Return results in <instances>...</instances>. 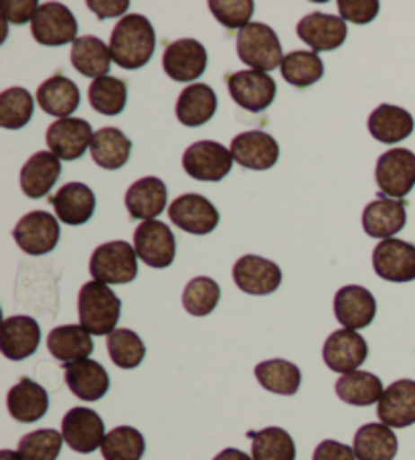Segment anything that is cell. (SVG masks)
I'll return each mask as SVG.
<instances>
[{
    "mask_svg": "<svg viewBox=\"0 0 415 460\" xmlns=\"http://www.w3.org/2000/svg\"><path fill=\"white\" fill-rule=\"evenodd\" d=\"M366 355H369L366 341L357 331L349 329L334 331L324 341L322 347V359L326 367L342 376L358 371V367L365 363Z\"/></svg>",
    "mask_w": 415,
    "mask_h": 460,
    "instance_id": "cell-13",
    "label": "cell"
},
{
    "mask_svg": "<svg viewBox=\"0 0 415 460\" xmlns=\"http://www.w3.org/2000/svg\"><path fill=\"white\" fill-rule=\"evenodd\" d=\"M221 288L219 284L207 276H199L189 284L185 292H182V306L185 311L193 316H207L215 311L219 305Z\"/></svg>",
    "mask_w": 415,
    "mask_h": 460,
    "instance_id": "cell-44",
    "label": "cell"
},
{
    "mask_svg": "<svg viewBox=\"0 0 415 460\" xmlns=\"http://www.w3.org/2000/svg\"><path fill=\"white\" fill-rule=\"evenodd\" d=\"M252 438L253 460H294L296 458V444L284 428L269 426L260 432L247 434Z\"/></svg>",
    "mask_w": 415,
    "mask_h": 460,
    "instance_id": "cell-38",
    "label": "cell"
},
{
    "mask_svg": "<svg viewBox=\"0 0 415 460\" xmlns=\"http://www.w3.org/2000/svg\"><path fill=\"white\" fill-rule=\"evenodd\" d=\"M369 132L375 140L383 142V145H395L413 132V116L403 108L381 104L375 112L369 116Z\"/></svg>",
    "mask_w": 415,
    "mask_h": 460,
    "instance_id": "cell-32",
    "label": "cell"
},
{
    "mask_svg": "<svg viewBox=\"0 0 415 460\" xmlns=\"http://www.w3.org/2000/svg\"><path fill=\"white\" fill-rule=\"evenodd\" d=\"M163 67L174 82H193L207 69V49L197 39H179L164 49Z\"/></svg>",
    "mask_w": 415,
    "mask_h": 460,
    "instance_id": "cell-18",
    "label": "cell"
},
{
    "mask_svg": "<svg viewBox=\"0 0 415 460\" xmlns=\"http://www.w3.org/2000/svg\"><path fill=\"white\" fill-rule=\"evenodd\" d=\"M209 11L223 27L239 29L250 25L255 4L252 0H209Z\"/></svg>",
    "mask_w": 415,
    "mask_h": 460,
    "instance_id": "cell-46",
    "label": "cell"
},
{
    "mask_svg": "<svg viewBox=\"0 0 415 460\" xmlns=\"http://www.w3.org/2000/svg\"><path fill=\"white\" fill-rule=\"evenodd\" d=\"M213 460H253L252 456H247L243 450H237V448H225L221 450L217 456H215Z\"/></svg>",
    "mask_w": 415,
    "mask_h": 460,
    "instance_id": "cell-51",
    "label": "cell"
},
{
    "mask_svg": "<svg viewBox=\"0 0 415 460\" xmlns=\"http://www.w3.org/2000/svg\"><path fill=\"white\" fill-rule=\"evenodd\" d=\"M377 416L389 428H407L415 424V382L399 379L383 392Z\"/></svg>",
    "mask_w": 415,
    "mask_h": 460,
    "instance_id": "cell-21",
    "label": "cell"
},
{
    "mask_svg": "<svg viewBox=\"0 0 415 460\" xmlns=\"http://www.w3.org/2000/svg\"><path fill=\"white\" fill-rule=\"evenodd\" d=\"M373 270L387 282L415 280V245L389 237L373 250Z\"/></svg>",
    "mask_w": 415,
    "mask_h": 460,
    "instance_id": "cell-11",
    "label": "cell"
},
{
    "mask_svg": "<svg viewBox=\"0 0 415 460\" xmlns=\"http://www.w3.org/2000/svg\"><path fill=\"white\" fill-rule=\"evenodd\" d=\"M282 75L294 87H308L324 75V63L314 51H292L284 55Z\"/></svg>",
    "mask_w": 415,
    "mask_h": 460,
    "instance_id": "cell-39",
    "label": "cell"
},
{
    "mask_svg": "<svg viewBox=\"0 0 415 460\" xmlns=\"http://www.w3.org/2000/svg\"><path fill=\"white\" fill-rule=\"evenodd\" d=\"M35 102L25 87H9L0 93V124L6 130H17L27 126L33 118Z\"/></svg>",
    "mask_w": 415,
    "mask_h": 460,
    "instance_id": "cell-41",
    "label": "cell"
},
{
    "mask_svg": "<svg viewBox=\"0 0 415 460\" xmlns=\"http://www.w3.org/2000/svg\"><path fill=\"white\" fill-rule=\"evenodd\" d=\"M0 460H22V458H21V455H17V452L3 450L0 452Z\"/></svg>",
    "mask_w": 415,
    "mask_h": 460,
    "instance_id": "cell-52",
    "label": "cell"
},
{
    "mask_svg": "<svg viewBox=\"0 0 415 460\" xmlns=\"http://www.w3.org/2000/svg\"><path fill=\"white\" fill-rule=\"evenodd\" d=\"M90 150L95 164L106 171H118L130 158L132 142L122 130L102 128L93 134Z\"/></svg>",
    "mask_w": 415,
    "mask_h": 460,
    "instance_id": "cell-35",
    "label": "cell"
},
{
    "mask_svg": "<svg viewBox=\"0 0 415 460\" xmlns=\"http://www.w3.org/2000/svg\"><path fill=\"white\" fill-rule=\"evenodd\" d=\"M47 349L55 359L69 365L87 359L93 353V339L82 324H63L49 332Z\"/></svg>",
    "mask_w": 415,
    "mask_h": 460,
    "instance_id": "cell-30",
    "label": "cell"
},
{
    "mask_svg": "<svg viewBox=\"0 0 415 460\" xmlns=\"http://www.w3.org/2000/svg\"><path fill=\"white\" fill-rule=\"evenodd\" d=\"M6 408L17 422L33 424L49 410V394L31 377H21V382L13 385L6 395Z\"/></svg>",
    "mask_w": 415,
    "mask_h": 460,
    "instance_id": "cell-25",
    "label": "cell"
},
{
    "mask_svg": "<svg viewBox=\"0 0 415 460\" xmlns=\"http://www.w3.org/2000/svg\"><path fill=\"white\" fill-rule=\"evenodd\" d=\"M397 448V436L385 424H365L353 440L357 460H393Z\"/></svg>",
    "mask_w": 415,
    "mask_h": 460,
    "instance_id": "cell-33",
    "label": "cell"
},
{
    "mask_svg": "<svg viewBox=\"0 0 415 460\" xmlns=\"http://www.w3.org/2000/svg\"><path fill=\"white\" fill-rule=\"evenodd\" d=\"M298 37L305 41L314 53L332 51L345 43L347 39V22L337 14L326 13H310L298 22Z\"/></svg>",
    "mask_w": 415,
    "mask_h": 460,
    "instance_id": "cell-19",
    "label": "cell"
},
{
    "mask_svg": "<svg viewBox=\"0 0 415 460\" xmlns=\"http://www.w3.org/2000/svg\"><path fill=\"white\" fill-rule=\"evenodd\" d=\"M234 161L252 171H268L280 158V146L268 132L250 130L242 132L231 140Z\"/></svg>",
    "mask_w": 415,
    "mask_h": 460,
    "instance_id": "cell-17",
    "label": "cell"
},
{
    "mask_svg": "<svg viewBox=\"0 0 415 460\" xmlns=\"http://www.w3.org/2000/svg\"><path fill=\"white\" fill-rule=\"evenodd\" d=\"M334 392L345 403L365 408L379 402L385 390H383V384L377 376L369 374V371H353V374L339 377Z\"/></svg>",
    "mask_w": 415,
    "mask_h": 460,
    "instance_id": "cell-36",
    "label": "cell"
},
{
    "mask_svg": "<svg viewBox=\"0 0 415 460\" xmlns=\"http://www.w3.org/2000/svg\"><path fill=\"white\" fill-rule=\"evenodd\" d=\"M234 166V155L219 142L201 140L190 145L182 155V169L197 181L217 182L225 179Z\"/></svg>",
    "mask_w": 415,
    "mask_h": 460,
    "instance_id": "cell-5",
    "label": "cell"
},
{
    "mask_svg": "<svg viewBox=\"0 0 415 460\" xmlns=\"http://www.w3.org/2000/svg\"><path fill=\"white\" fill-rule=\"evenodd\" d=\"M59 221L67 226H84L95 211V195L84 182H67L51 197Z\"/></svg>",
    "mask_w": 415,
    "mask_h": 460,
    "instance_id": "cell-27",
    "label": "cell"
},
{
    "mask_svg": "<svg viewBox=\"0 0 415 460\" xmlns=\"http://www.w3.org/2000/svg\"><path fill=\"white\" fill-rule=\"evenodd\" d=\"M231 98L247 112H263L276 100V82L266 71L245 69L227 77Z\"/></svg>",
    "mask_w": 415,
    "mask_h": 460,
    "instance_id": "cell-8",
    "label": "cell"
},
{
    "mask_svg": "<svg viewBox=\"0 0 415 460\" xmlns=\"http://www.w3.org/2000/svg\"><path fill=\"white\" fill-rule=\"evenodd\" d=\"M313 460H357L355 450L337 440H324L316 447Z\"/></svg>",
    "mask_w": 415,
    "mask_h": 460,
    "instance_id": "cell-49",
    "label": "cell"
},
{
    "mask_svg": "<svg viewBox=\"0 0 415 460\" xmlns=\"http://www.w3.org/2000/svg\"><path fill=\"white\" fill-rule=\"evenodd\" d=\"M128 100V87L118 77L93 79L90 85V104L103 116H118L124 112Z\"/></svg>",
    "mask_w": 415,
    "mask_h": 460,
    "instance_id": "cell-42",
    "label": "cell"
},
{
    "mask_svg": "<svg viewBox=\"0 0 415 460\" xmlns=\"http://www.w3.org/2000/svg\"><path fill=\"white\" fill-rule=\"evenodd\" d=\"M45 140L51 153L61 161H75L84 156L87 146H92V124L82 118H63L49 126Z\"/></svg>",
    "mask_w": 415,
    "mask_h": 460,
    "instance_id": "cell-16",
    "label": "cell"
},
{
    "mask_svg": "<svg viewBox=\"0 0 415 460\" xmlns=\"http://www.w3.org/2000/svg\"><path fill=\"white\" fill-rule=\"evenodd\" d=\"M31 33L37 43L47 47L75 43L77 21L66 4L45 3L39 4L35 17L31 21Z\"/></svg>",
    "mask_w": 415,
    "mask_h": 460,
    "instance_id": "cell-7",
    "label": "cell"
},
{
    "mask_svg": "<svg viewBox=\"0 0 415 460\" xmlns=\"http://www.w3.org/2000/svg\"><path fill=\"white\" fill-rule=\"evenodd\" d=\"M234 280L237 288L247 292V295L266 296L280 288L282 270L276 261L247 253L235 261Z\"/></svg>",
    "mask_w": 415,
    "mask_h": 460,
    "instance_id": "cell-15",
    "label": "cell"
},
{
    "mask_svg": "<svg viewBox=\"0 0 415 460\" xmlns=\"http://www.w3.org/2000/svg\"><path fill=\"white\" fill-rule=\"evenodd\" d=\"M61 163L53 153H35L21 169V189L31 199H41L57 182Z\"/></svg>",
    "mask_w": 415,
    "mask_h": 460,
    "instance_id": "cell-28",
    "label": "cell"
},
{
    "mask_svg": "<svg viewBox=\"0 0 415 460\" xmlns=\"http://www.w3.org/2000/svg\"><path fill=\"white\" fill-rule=\"evenodd\" d=\"M375 314H377V303L371 292L363 287L350 284L334 295V316L349 331L369 327Z\"/></svg>",
    "mask_w": 415,
    "mask_h": 460,
    "instance_id": "cell-20",
    "label": "cell"
},
{
    "mask_svg": "<svg viewBox=\"0 0 415 460\" xmlns=\"http://www.w3.org/2000/svg\"><path fill=\"white\" fill-rule=\"evenodd\" d=\"M237 55L255 71H271L282 66L284 53L276 31L263 22H250L237 33Z\"/></svg>",
    "mask_w": 415,
    "mask_h": 460,
    "instance_id": "cell-3",
    "label": "cell"
},
{
    "mask_svg": "<svg viewBox=\"0 0 415 460\" xmlns=\"http://www.w3.org/2000/svg\"><path fill=\"white\" fill-rule=\"evenodd\" d=\"M339 17L342 21L366 25L379 14L377 0H339Z\"/></svg>",
    "mask_w": 415,
    "mask_h": 460,
    "instance_id": "cell-47",
    "label": "cell"
},
{
    "mask_svg": "<svg viewBox=\"0 0 415 460\" xmlns=\"http://www.w3.org/2000/svg\"><path fill=\"white\" fill-rule=\"evenodd\" d=\"M108 353L110 359L119 369H136L145 361L146 345L130 329H116L108 335Z\"/></svg>",
    "mask_w": 415,
    "mask_h": 460,
    "instance_id": "cell-43",
    "label": "cell"
},
{
    "mask_svg": "<svg viewBox=\"0 0 415 460\" xmlns=\"http://www.w3.org/2000/svg\"><path fill=\"white\" fill-rule=\"evenodd\" d=\"M41 341V329L39 323L31 316L19 314L9 316L3 323V341H0V349L3 355L11 361H22L33 355Z\"/></svg>",
    "mask_w": 415,
    "mask_h": 460,
    "instance_id": "cell-23",
    "label": "cell"
},
{
    "mask_svg": "<svg viewBox=\"0 0 415 460\" xmlns=\"http://www.w3.org/2000/svg\"><path fill=\"white\" fill-rule=\"evenodd\" d=\"M37 9L39 4L35 0H6L3 3V21L22 25V22L33 21Z\"/></svg>",
    "mask_w": 415,
    "mask_h": 460,
    "instance_id": "cell-48",
    "label": "cell"
},
{
    "mask_svg": "<svg viewBox=\"0 0 415 460\" xmlns=\"http://www.w3.org/2000/svg\"><path fill=\"white\" fill-rule=\"evenodd\" d=\"M66 384L79 400L98 402L110 390V376L103 365L92 359L69 363L66 367Z\"/></svg>",
    "mask_w": 415,
    "mask_h": 460,
    "instance_id": "cell-26",
    "label": "cell"
},
{
    "mask_svg": "<svg viewBox=\"0 0 415 460\" xmlns=\"http://www.w3.org/2000/svg\"><path fill=\"white\" fill-rule=\"evenodd\" d=\"M63 444V434L51 428L29 432L19 442V455L22 460H57Z\"/></svg>",
    "mask_w": 415,
    "mask_h": 460,
    "instance_id": "cell-45",
    "label": "cell"
},
{
    "mask_svg": "<svg viewBox=\"0 0 415 460\" xmlns=\"http://www.w3.org/2000/svg\"><path fill=\"white\" fill-rule=\"evenodd\" d=\"M59 221L47 211H33L22 217L14 227L13 237L19 248L29 256H45L59 242Z\"/></svg>",
    "mask_w": 415,
    "mask_h": 460,
    "instance_id": "cell-10",
    "label": "cell"
},
{
    "mask_svg": "<svg viewBox=\"0 0 415 460\" xmlns=\"http://www.w3.org/2000/svg\"><path fill=\"white\" fill-rule=\"evenodd\" d=\"M37 104L45 114L59 118H69L79 108V87L66 75H53L39 85Z\"/></svg>",
    "mask_w": 415,
    "mask_h": 460,
    "instance_id": "cell-29",
    "label": "cell"
},
{
    "mask_svg": "<svg viewBox=\"0 0 415 460\" xmlns=\"http://www.w3.org/2000/svg\"><path fill=\"white\" fill-rule=\"evenodd\" d=\"M166 185L156 177H145L136 181L126 191L124 203L132 219L153 221L166 208Z\"/></svg>",
    "mask_w": 415,
    "mask_h": 460,
    "instance_id": "cell-24",
    "label": "cell"
},
{
    "mask_svg": "<svg viewBox=\"0 0 415 460\" xmlns=\"http://www.w3.org/2000/svg\"><path fill=\"white\" fill-rule=\"evenodd\" d=\"M381 195L403 199L415 187V155L407 148H393L381 155L375 169Z\"/></svg>",
    "mask_w": 415,
    "mask_h": 460,
    "instance_id": "cell-6",
    "label": "cell"
},
{
    "mask_svg": "<svg viewBox=\"0 0 415 460\" xmlns=\"http://www.w3.org/2000/svg\"><path fill=\"white\" fill-rule=\"evenodd\" d=\"M79 324L90 335H111L119 321L122 303L114 295V290L98 280L85 282L77 296Z\"/></svg>",
    "mask_w": 415,
    "mask_h": 460,
    "instance_id": "cell-2",
    "label": "cell"
},
{
    "mask_svg": "<svg viewBox=\"0 0 415 460\" xmlns=\"http://www.w3.org/2000/svg\"><path fill=\"white\" fill-rule=\"evenodd\" d=\"M405 221V203L402 199H389L385 195L371 201L363 211V229L366 235L379 237L381 242L402 232Z\"/></svg>",
    "mask_w": 415,
    "mask_h": 460,
    "instance_id": "cell-22",
    "label": "cell"
},
{
    "mask_svg": "<svg viewBox=\"0 0 415 460\" xmlns=\"http://www.w3.org/2000/svg\"><path fill=\"white\" fill-rule=\"evenodd\" d=\"M217 112V96L209 85L193 84L181 92L177 100V118L182 126L197 128L211 120Z\"/></svg>",
    "mask_w": 415,
    "mask_h": 460,
    "instance_id": "cell-31",
    "label": "cell"
},
{
    "mask_svg": "<svg viewBox=\"0 0 415 460\" xmlns=\"http://www.w3.org/2000/svg\"><path fill=\"white\" fill-rule=\"evenodd\" d=\"M87 6H90L100 19H108V17H118V14H122L124 11L130 9V3H128V0H122V3H103V0H98V3H95V0H90Z\"/></svg>",
    "mask_w": 415,
    "mask_h": 460,
    "instance_id": "cell-50",
    "label": "cell"
},
{
    "mask_svg": "<svg viewBox=\"0 0 415 460\" xmlns=\"http://www.w3.org/2000/svg\"><path fill=\"white\" fill-rule=\"evenodd\" d=\"M255 377H258L263 390L278 395H294L302 382L300 369L286 359H269L258 363L255 365Z\"/></svg>",
    "mask_w": 415,
    "mask_h": 460,
    "instance_id": "cell-37",
    "label": "cell"
},
{
    "mask_svg": "<svg viewBox=\"0 0 415 460\" xmlns=\"http://www.w3.org/2000/svg\"><path fill=\"white\" fill-rule=\"evenodd\" d=\"M61 434L67 447L82 455L98 450L106 438L103 420L90 408H71L61 422Z\"/></svg>",
    "mask_w": 415,
    "mask_h": 460,
    "instance_id": "cell-12",
    "label": "cell"
},
{
    "mask_svg": "<svg viewBox=\"0 0 415 460\" xmlns=\"http://www.w3.org/2000/svg\"><path fill=\"white\" fill-rule=\"evenodd\" d=\"M71 63L85 77H106L111 66V51L100 37H77L71 45Z\"/></svg>",
    "mask_w": 415,
    "mask_h": 460,
    "instance_id": "cell-34",
    "label": "cell"
},
{
    "mask_svg": "<svg viewBox=\"0 0 415 460\" xmlns=\"http://www.w3.org/2000/svg\"><path fill=\"white\" fill-rule=\"evenodd\" d=\"M146 450V440L132 426H118L106 434L102 455L106 460H140Z\"/></svg>",
    "mask_w": 415,
    "mask_h": 460,
    "instance_id": "cell-40",
    "label": "cell"
},
{
    "mask_svg": "<svg viewBox=\"0 0 415 460\" xmlns=\"http://www.w3.org/2000/svg\"><path fill=\"white\" fill-rule=\"evenodd\" d=\"M134 250L146 266L169 268L177 253V242L163 221H142L134 232Z\"/></svg>",
    "mask_w": 415,
    "mask_h": 460,
    "instance_id": "cell-9",
    "label": "cell"
},
{
    "mask_svg": "<svg viewBox=\"0 0 415 460\" xmlns=\"http://www.w3.org/2000/svg\"><path fill=\"white\" fill-rule=\"evenodd\" d=\"M136 250L128 242H108L95 248L90 260L93 280L102 284H128L138 276Z\"/></svg>",
    "mask_w": 415,
    "mask_h": 460,
    "instance_id": "cell-4",
    "label": "cell"
},
{
    "mask_svg": "<svg viewBox=\"0 0 415 460\" xmlns=\"http://www.w3.org/2000/svg\"><path fill=\"white\" fill-rule=\"evenodd\" d=\"M169 217L182 232L193 235L211 234L219 224V211L203 195L187 193L177 197L169 208Z\"/></svg>",
    "mask_w": 415,
    "mask_h": 460,
    "instance_id": "cell-14",
    "label": "cell"
},
{
    "mask_svg": "<svg viewBox=\"0 0 415 460\" xmlns=\"http://www.w3.org/2000/svg\"><path fill=\"white\" fill-rule=\"evenodd\" d=\"M156 47V35L150 21L142 14H126L111 31L110 51L119 67L140 69L150 61Z\"/></svg>",
    "mask_w": 415,
    "mask_h": 460,
    "instance_id": "cell-1",
    "label": "cell"
}]
</instances>
